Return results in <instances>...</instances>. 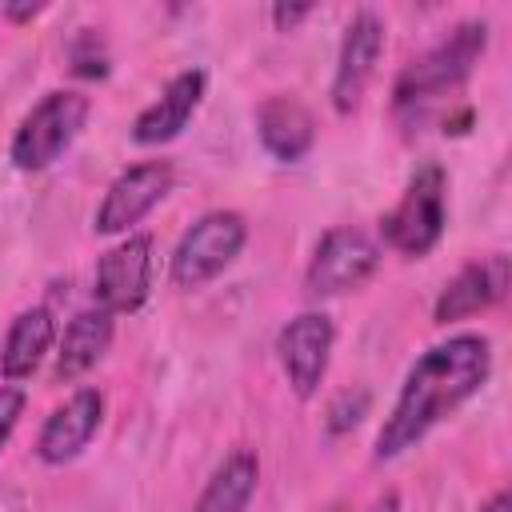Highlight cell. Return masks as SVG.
Returning a JSON list of instances; mask_svg holds the SVG:
<instances>
[{"instance_id": "6da1fadb", "label": "cell", "mask_w": 512, "mask_h": 512, "mask_svg": "<svg viewBox=\"0 0 512 512\" xmlns=\"http://www.w3.org/2000/svg\"><path fill=\"white\" fill-rule=\"evenodd\" d=\"M492 376V340L480 332H452L424 348L376 432V460H396L416 448L440 420L468 404Z\"/></svg>"}, {"instance_id": "7a4b0ae2", "label": "cell", "mask_w": 512, "mask_h": 512, "mask_svg": "<svg viewBox=\"0 0 512 512\" xmlns=\"http://www.w3.org/2000/svg\"><path fill=\"white\" fill-rule=\"evenodd\" d=\"M488 52V20H460L448 36H440L428 52L408 60L392 84V112L396 116H424L432 104L460 92L480 56Z\"/></svg>"}, {"instance_id": "3957f363", "label": "cell", "mask_w": 512, "mask_h": 512, "mask_svg": "<svg viewBox=\"0 0 512 512\" xmlns=\"http://www.w3.org/2000/svg\"><path fill=\"white\" fill-rule=\"evenodd\" d=\"M88 112H92V100L84 92H76V88L44 92L24 112V120L12 132V144H8L12 168L16 172H44V168H52L72 148V140L84 132Z\"/></svg>"}, {"instance_id": "277c9868", "label": "cell", "mask_w": 512, "mask_h": 512, "mask_svg": "<svg viewBox=\"0 0 512 512\" xmlns=\"http://www.w3.org/2000/svg\"><path fill=\"white\" fill-rule=\"evenodd\" d=\"M444 224H448V172L436 160H428L408 176L400 200L384 212L380 236L404 260H424L440 244Z\"/></svg>"}, {"instance_id": "5b68a950", "label": "cell", "mask_w": 512, "mask_h": 512, "mask_svg": "<svg viewBox=\"0 0 512 512\" xmlns=\"http://www.w3.org/2000/svg\"><path fill=\"white\" fill-rule=\"evenodd\" d=\"M244 244H248V220L236 208H208L180 232L168 256V280L184 292L204 288L244 252Z\"/></svg>"}, {"instance_id": "8992f818", "label": "cell", "mask_w": 512, "mask_h": 512, "mask_svg": "<svg viewBox=\"0 0 512 512\" xmlns=\"http://www.w3.org/2000/svg\"><path fill=\"white\" fill-rule=\"evenodd\" d=\"M380 268V244L352 224H336L316 240V252L304 268V288L316 300L328 296H344L356 292L360 284H368Z\"/></svg>"}, {"instance_id": "52a82bcc", "label": "cell", "mask_w": 512, "mask_h": 512, "mask_svg": "<svg viewBox=\"0 0 512 512\" xmlns=\"http://www.w3.org/2000/svg\"><path fill=\"white\" fill-rule=\"evenodd\" d=\"M172 164L168 160H140V164H128L124 172H116V180L104 188L100 204H96V216H92V228L100 236H128L168 192H172Z\"/></svg>"}, {"instance_id": "ba28073f", "label": "cell", "mask_w": 512, "mask_h": 512, "mask_svg": "<svg viewBox=\"0 0 512 512\" xmlns=\"http://www.w3.org/2000/svg\"><path fill=\"white\" fill-rule=\"evenodd\" d=\"M152 252L156 240L148 232H128L120 244H112L96 260V280H92L96 304L108 308L112 316L140 312L152 292Z\"/></svg>"}, {"instance_id": "9c48e42d", "label": "cell", "mask_w": 512, "mask_h": 512, "mask_svg": "<svg viewBox=\"0 0 512 512\" xmlns=\"http://www.w3.org/2000/svg\"><path fill=\"white\" fill-rule=\"evenodd\" d=\"M332 344H336V324L320 308L296 312L276 332V360H280V368H284V376L300 400H312L320 392V384L328 376Z\"/></svg>"}, {"instance_id": "30bf717a", "label": "cell", "mask_w": 512, "mask_h": 512, "mask_svg": "<svg viewBox=\"0 0 512 512\" xmlns=\"http://www.w3.org/2000/svg\"><path fill=\"white\" fill-rule=\"evenodd\" d=\"M384 56V20L372 8L352 12L344 36H340V52H336V68H332V108L340 116H352L376 76V64Z\"/></svg>"}, {"instance_id": "8fae6325", "label": "cell", "mask_w": 512, "mask_h": 512, "mask_svg": "<svg viewBox=\"0 0 512 512\" xmlns=\"http://www.w3.org/2000/svg\"><path fill=\"white\" fill-rule=\"evenodd\" d=\"M508 284H512V264L504 252H492V256H480V260H468L436 296L432 304V320L444 328V324H460V320H472L488 308H496L504 296H508Z\"/></svg>"}, {"instance_id": "7c38bea8", "label": "cell", "mask_w": 512, "mask_h": 512, "mask_svg": "<svg viewBox=\"0 0 512 512\" xmlns=\"http://www.w3.org/2000/svg\"><path fill=\"white\" fill-rule=\"evenodd\" d=\"M104 424V392L84 384L76 388L64 404H56L48 412V420L40 424V436H36V456L40 464L48 468H60V464H72L100 432Z\"/></svg>"}, {"instance_id": "4fadbf2b", "label": "cell", "mask_w": 512, "mask_h": 512, "mask_svg": "<svg viewBox=\"0 0 512 512\" xmlns=\"http://www.w3.org/2000/svg\"><path fill=\"white\" fill-rule=\"evenodd\" d=\"M204 88H208V72L204 68H184L176 72L160 96L136 112L132 120V144L140 148H160V144H172L188 124L192 116L200 112V100H204Z\"/></svg>"}, {"instance_id": "5bb4252c", "label": "cell", "mask_w": 512, "mask_h": 512, "mask_svg": "<svg viewBox=\"0 0 512 512\" xmlns=\"http://www.w3.org/2000/svg\"><path fill=\"white\" fill-rule=\"evenodd\" d=\"M256 136L272 160L300 164L316 144V116L304 100L276 92V96H264L256 108Z\"/></svg>"}, {"instance_id": "9a60e30c", "label": "cell", "mask_w": 512, "mask_h": 512, "mask_svg": "<svg viewBox=\"0 0 512 512\" xmlns=\"http://www.w3.org/2000/svg\"><path fill=\"white\" fill-rule=\"evenodd\" d=\"M112 336H116V316L100 304L76 312L64 332H60V344H56V364H52V380L56 384H72L80 380L84 372H92L104 352L112 348Z\"/></svg>"}, {"instance_id": "2e32d148", "label": "cell", "mask_w": 512, "mask_h": 512, "mask_svg": "<svg viewBox=\"0 0 512 512\" xmlns=\"http://www.w3.org/2000/svg\"><path fill=\"white\" fill-rule=\"evenodd\" d=\"M52 340H56V316L48 304H32V308L16 312V320L8 324L4 344H0V376L8 384L28 380L52 352Z\"/></svg>"}, {"instance_id": "e0dca14e", "label": "cell", "mask_w": 512, "mask_h": 512, "mask_svg": "<svg viewBox=\"0 0 512 512\" xmlns=\"http://www.w3.org/2000/svg\"><path fill=\"white\" fill-rule=\"evenodd\" d=\"M260 484V456L252 448H232L204 480L192 512H248Z\"/></svg>"}, {"instance_id": "ac0fdd59", "label": "cell", "mask_w": 512, "mask_h": 512, "mask_svg": "<svg viewBox=\"0 0 512 512\" xmlns=\"http://www.w3.org/2000/svg\"><path fill=\"white\" fill-rule=\"evenodd\" d=\"M68 68L80 76V80H104L112 72V56H108V44L96 28H80L72 40H68Z\"/></svg>"}, {"instance_id": "d6986e66", "label": "cell", "mask_w": 512, "mask_h": 512, "mask_svg": "<svg viewBox=\"0 0 512 512\" xmlns=\"http://www.w3.org/2000/svg\"><path fill=\"white\" fill-rule=\"evenodd\" d=\"M368 408H372V392H368V388H344V392H336L332 404H328V412H324L328 436L352 432V428L368 416Z\"/></svg>"}, {"instance_id": "ffe728a7", "label": "cell", "mask_w": 512, "mask_h": 512, "mask_svg": "<svg viewBox=\"0 0 512 512\" xmlns=\"http://www.w3.org/2000/svg\"><path fill=\"white\" fill-rule=\"evenodd\" d=\"M24 404H28V392L20 388V384H0V452L8 448V440H12V432H16V424H20V416H24Z\"/></svg>"}, {"instance_id": "44dd1931", "label": "cell", "mask_w": 512, "mask_h": 512, "mask_svg": "<svg viewBox=\"0 0 512 512\" xmlns=\"http://www.w3.org/2000/svg\"><path fill=\"white\" fill-rule=\"evenodd\" d=\"M304 16H312V4H272V24H276L280 32L296 28Z\"/></svg>"}, {"instance_id": "7402d4cb", "label": "cell", "mask_w": 512, "mask_h": 512, "mask_svg": "<svg viewBox=\"0 0 512 512\" xmlns=\"http://www.w3.org/2000/svg\"><path fill=\"white\" fill-rule=\"evenodd\" d=\"M0 12H4V20H12V24H28V20H36V16L44 12V4H4Z\"/></svg>"}, {"instance_id": "603a6c76", "label": "cell", "mask_w": 512, "mask_h": 512, "mask_svg": "<svg viewBox=\"0 0 512 512\" xmlns=\"http://www.w3.org/2000/svg\"><path fill=\"white\" fill-rule=\"evenodd\" d=\"M476 512H512V496L500 488V492H492V496H488V500H484Z\"/></svg>"}, {"instance_id": "cb8c5ba5", "label": "cell", "mask_w": 512, "mask_h": 512, "mask_svg": "<svg viewBox=\"0 0 512 512\" xmlns=\"http://www.w3.org/2000/svg\"><path fill=\"white\" fill-rule=\"evenodd\" d=\"M368 512H400V496H396V492H384L380 500H372Z\"/></svg>"}, {"instance_id": "d4e9b609", "label": "cell", "mask_w": 512, "mask_h": 512, "mask_svg": "<svg viewBox=\"0 0 512 512\" xmlns=\"http://www.w3.org/2000/svg\"><path fill=\"white\" fill-rule=\"evenodd\" d=\"M324 512H344V508H340V504H332V508H324Z\"/></svg>"}]
</instances>
